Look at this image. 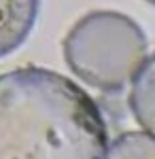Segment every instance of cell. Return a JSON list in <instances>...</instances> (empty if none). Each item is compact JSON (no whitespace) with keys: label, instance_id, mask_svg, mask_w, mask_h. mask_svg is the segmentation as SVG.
Masks as SVG:
<instances>
[{"label":"cell","instance_id":"7a4b0ae2","mask_svg":"<svg viewBox=\"0 0 155 159\" xmlns=\"http://www.w3.org/2000/svg\"><path fill=\"white\" fill-rule=\"evenodd\" d=\"M147 57V36L132 17L117 11L83 15L64 38V60L83 83L119 91Z\"/></svg>","mask_w":155,"mask_h":159},{"label":"cell","instance_id":"5b68a950","mask_svg":"<svg viewBox=\"0 0 155 159\" xmlns=\"http://www.w3.org/2000/svg\"><path fill=\"white\" fill-rule=\"evenodd\" d=\"M104 159H155V138L144 132H125L106 147Z\"/></svg>","mask_w":155,"mask_h":159},{"label":"cell","instance_id":"6da1fadb","mask_svg":"<svg viewBox=\"0 0 155 159\" xmlns=\"http://www.w3.org/2000/svg\"><path fill=\"white\" fill-rule=\"evenodd\" d=\"M108 132L96 100L38 66L0 74V159H104Z\"/></svg>","mask_w":155,"mask_h":159},{"label":"cell","instance_id":"277c9868","mask_svg":"<svg viewBox=\"0 0 155 159\" xmlns=\"http://www.w3.org/2000/svg\"><path fill=\"white\" fill-rule=\"evenodd\" d=\"M130 110L134 119L155 136V53L140 64L130 91Z\"/></svg>","mask_w":155,"mask_h":159},{"label":"cell","instance_id":"8992f818","mask_svg":"<svg viewBox=\"0 0 155 159\" xmlns=\"http://www.w3.org/2000/svg\"><path fill=\"white\" fill-rule=\"evenodd\" d=\"M147 2H149V4H153V7H155V0H147Z\"/></svg>","mask_w":155,"mask_h":159},{"label":"cell","instance_id":"3957f363","mask_svg":"<svg viewBox=\"0 0 155 159\" xmlns=\"http://www.w3.org/2000/svg\"><path fill=\"white\" fill-rule=\"evenodd\" d=\"M40 0H0V57L26 43L38 17Z\"/></svg>","mask_w":155,"mask_h":159}]
</instances>
